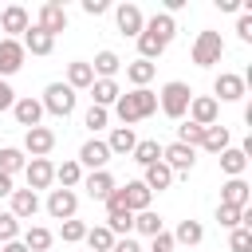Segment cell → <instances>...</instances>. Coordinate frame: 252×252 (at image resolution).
<instances>
[{
  "label": "cell",
  "instance_id": "obj_38",
  "mask_svg": "<svg viewBox=\"0 0 252 252\" xmlns=\"http://www.w3.org/2000/svg\"><path fill=\"white\" fill-rule=\"evenodd\" d=\"M201 138H205V126H197V122H181V126H177V142H181V146H193V150H197Z\"/></svg>",
  "mask_w": 252,
  "mask_h": 252
},
{
  "label": "cell",
  "instance_id": "obj_22",
  "mask_svg": "<svg viewBox=\"0 0 252 252\" xmlns=\"http://www.w3.org/2000/svg\"><path fill=\"white\" fill-rule=\"evenodd\" d=\"M12 114H16V122H20L24 130H32V126H39V118H43V106H39V98L24 94V98H16Z\"/></svg>",
  "mask_w": 252,
  "mask_h": 252
},
{
  "label": "cell",
  "instance_id": "obj_27",
  "mask_svg": "<svg viewBox=\"0 0 252 252\" xmlns=\"http://www.w3.org/2000/svg\"><path fill=\"white\" fill-rule=\"evenodd\" d=\"M146 32H154V35L169 47V43H173V35H177V20H173V16H165V12H154V16L146 20Z\"/></svg>",
  "mask_w": 252,
  "mask_h": 252
},
{
  "label": "cell",
  "instance_id": "obj_41",
  "mask_svg": "<svg viewBox=\"0 0 252 252\" xmlns=\"http://www.w3.org/2000/svg\"><path fill=\"white\" fill-rule=\"evenodd\" d=\"M228 252H252V228H232L228 232Z\"/></svg>",
  "mask_w": 252,
  "mask_h": 252
},
{
  "label": "cell",
  "instance_id": "obj_30",
  "mask_svg": "<svg viewBox=\"0 0 252 252\" xmlns=\"http://www.w3.org/2000/svg\"><path fill=\"white\" fill-rule=\"evenodd\" d=\"M91 71H94V79H114L118 71H122V59L110 51V47H102L98 55H94V63H91Z\"/></svg>",
  "mask_w": 252,
  "mask_h": 252
},
{
  "label": "cell",
  "instance_id": "obj_20",
  "mask_svg": "<svg viewBox=\"0 0 252 252\" xmlns=\"http://www.w3.org/2000/svg\"><path fill=\"white\" fill-rule=\"evenodd\" d=\"M20 43H24V51H28V55H51V51H55V35H47V32H43V28H35V24L20 35Z\"/></svg>",
  "mask_w": 252,
  "mask_h": 252
},
{
  "label": "cell",
  "instance_id": "obj_19",
  "mask_svg": "<svg viewBox=\"0 0 252 252\" xmlns=\"http://www.w3.org/2000/svg\"><path fill=\"white\" fill-rule=\"evenodd\" d=\"M8 201H12L8 213H12L16 220H32V217L39 213V193H32V189H12Z\"/></svg>",
  "mask_w": 252,
  "mask_h": 252
},
{
  "label": "cell",
  "instance_id": "obj_43",
  "mask_svg": "<svg viewBox=\"0 0 252 252\" xmlns=\"http://www.w3.org/2000/svg\"><path fill=\"white\" fill-rule=\"evenodd\" d=\"M106 118H110V114H106L102 106H87V114H83V126L94 134V130H102V126H106Z\"/></svg>",
  "mask_w": 252,
  "mask_h": 252
},
{
  "label": "cell",
  "instance_id": "obj_47",
  "mask_svg": "<svg viewBox=\"0 0 252 252\" xmlns=\"http://www.w3.org/2000/svg\"><path fill=\"white\" fill-rule=\"evenodd\" d=\"M110 252H142V244H138V240H134V236H118V240H114V248H110Z\"/></svg>",
  "mask_w": 252,
  "mask_h": 252
},
{
  "label": "cell",
  "instance_id": "obj_1",
  "mask_svg": "<svg viewBox=\"0 0 252 252\" xmlns=\"http://www.w3.org/2000/svg\"><path fill=\"white\" fill-rule=\"evenodd\" d=\"M114 114H118V122H122V126H130V130H134V122H142V118L158 114V91H150V87H138V91H126V94H118V102H114Z\"/></svg>",
  "mask_w": 252,
  "mask_h": 252
},
{
  "label": "cell",
  "instance_id": "obj_11",
  "mask_svg": "<svg viewBox=\"0 0 252 252\" xmlns=\"http://www.w3.org/2000/svg\"><path fill=\"white\" fill-rule=\"evenodd\" d=\"M24 59H28V51H24V43L20 39H0V79H12L20 67H24Z\"/></svg>",
  "mask_w": 252,
  "mask_h": 252
},
{
  "label": "cell",
  "instance_id": "obj_48",
  "mask_svg": "<svg viewBox=\"0 0 252 252\" xmlns=\"http://www.w3.org/2000/svg\"><path fill=\"white\" fill-rule=\"evenodd\" d=\"M83 12L87 16H102L106 12V0H83Z\"/></svg>",
  "mask_w": 252,
  "mask_h": 252
},
{
  "label": "cell",
  "instance_id": "obj_18",
  "mask_svg": "<svg viewBox=\"0 0 252 252\" xmlns=\"http://www.w3.org/2000/svg\"><path fill=\"white\" fill-rule=\"evenodd\" d=\"M248 201H252V189H248V181H244V177H228V181L220 185V205L248 209Z\"/></svg>",
  "mask_w": 252,
  "mask_h": 252
},
{
  "label": "cell",
  "instance_id": "obj_24",
  "mask_svg": "<svg viewBox=\"0 0 252 252\" xmlns=\"http://www.w3.org/2000/svg\"><path fill=\"white\" fill-rule=\"evenodd\" d=\"M142 185H146L150 193H165V189L173 185V173H169V165H165V161H154V165H146V173H142Z\"/></svg>",
  "mask_w": 252,
  "mask_h": 252
},
{
  "label": "cell",
  "instance_id": "obj_10",
  "mask_svg": "<svg viewBox=\"0 0 252 252\" xmlns=\"http://www.w3.org/2000/svg\"><path fill=\"white\" fill-rule=\"evenodd\" d=\"M83 169H106V161H110V150H106V142L102 138H87L83 146H79V158H75Z\"/></svg>",
  "mask_w": 252,
  "mask_h": 252
},
{
  "label": "cell",
  "instance_id": "obj_26",
  "mask_svg": "<svg viewBox=\"0 0 252 252\" xmlns=\"http://www.w3.org/2000/svg\"><path fill=\"white\" fill-rule=\"evenodd\" d=\"M51 240H55V232H51V228H43V224H32V228H24V232H20V244H24L28 252H47V248H51Z\"/></svg>",
  "mask_w": 252,
  "mask_h": 252
},
{
  "label": "cell",
  "instance_id": "obj_44",
  "mask_svg": "<svg viewBox=\"0 0 252 252\" xmlns=\"http://www.w3.org/2000/svg\"><path fill=\"white\" fill-rule=\"evenodd\" d=\"M177 244H173V232H158V236H150V252H173Z\"/></svg>",
  "mask_w": 252,
  "mask_h": 252
},
{
  "label": "cell",
  "instance_id": "obj_50",
  "mask_svg": "<svg viewBox=\"0 0 252 252\" xmlns=\"http://www.w3.org/2000/svg\"><path fill=\"white\" fill-rule=\"evenodd\" d=\"M12 189H16V185H12V177H8V173H0V197H12Z\"/></svg>",
  "mask_w": 252,
  "mask_h": 252
},
{
  "label": "cell",
  "instance_id": "obj_46",
  "mask_svg": "<svg viewBox=\"0 0 252 252\" xmlns=\"http://www.w3.org/2000/svg\"><path fill=\"white\" fill-rule=\"evenodd\" d=\"M16 106V91H12V83L8 79H0V114L4 110H12Z\"/></svg>",
  "mask_w": 252,
  "mask_h": 252
},
{
  "label": "cell",
  "instance_id": "obj_9",
  "mask_svg": "<svg viewBox=\"0 0 252 252\" xmlns=\"http://www.w3.org/2000/svg\"><path fill=\"white\" fill-rule=\"evenodd\" d=\"M189 122H197V126H217V114H220V102L213 98V94H193L189 98Z\"/></svg>",
  "mask_w": 252,
  "mask_h": 252
},
{
  "label": "cell",
  "instance_id": "obj_31",
  "mask_svg": "<svg viewBox=\"0 0 252 252\" xmlns=\"http://www.w3.org/2000/svg\"><path fill=\"white\" fill-rule=\"evenodd\" d=\"M228 142H232V134H228V126H205V138H201V150H205V154H224V150H228Z\"/></svg>",
  "mask_w": 252,
  "mask_h": 252
},
{
  "label": "cell",
  "instance_id": "obj_5",
  "mask_svg": "<svg viewBox=\"0 0 252 252\" xmlns=\"http://www.w3.org/2000/svg\"><path fill=\"white\" fill-rule=\"evenodd\" d=\"M213 94H217V102H240V98L248 94V83H244V75H236V71H220V75L213 79Z\"/></svg>",
  "mask_w": 252,
  "mask_h": 252
},
{
  "label": "cell",
  "instance_id": "obj_49",
  "mask_svg": "<svg viewBox=\"0 0 252 252\" xmlns=\"http://www.w3.org/2000/svg\"><path fill=\"white\" fill-rule=\"evenodd\" d=\"M217 8H220V12H244L248 4H244V0H217Z\"/></svg>",
  "mask_w": 252,
  "mask_h": 252
},
{
  "label": "cell",
  "instance_id": "obj_16",
  "mask_svg": "<svg viewBox=\"0 0 252 252\" xmlns=\"http://www.w3.org/2000/svg\"><path fill=\"white\" fill-rule=\"evenodd\" d=\"M83 189H87L91 201H106L118 189V181L110 177V169H94V173H83Z\"/></svg>",
  "mask_w": 252,
  "mask_h": 252
},
{
  "label": "cell",
  "instance_id": "obj_7",
  "mask_svg": "<svg viewBox=\"0 0 252 252\" xmlns=\"http://www.w3.org/2000/svg\"><path fill=\"white\" fill-rule=\"evenodd\" d=\"M43 209H47V217H51V220H71V217H75V209H79V193H75V189H51Z\"/></svg>",
  "mask_w": 252,
  "mask_h": 252
},
{
  "label": "cell",
  "instance_id": "obj_40",
  "mask_svg": "<svg viewBox=\"0 0 252 252\" xmlns=\"http://www.w3.org/2000/svg\"><path fill=\"white\" fill-rule=\"evenodd\" d=\"M59 236H63V244H79V240L87 236V224L71 217V220H63V224H59Z\"/></svg>",
  "mask_w": 252,
  "mask_h": 252
},
{
  "label": "cell",
  "instance_id": "obj_39",
  "mask_svg": "<svg viewBox=\"0 0 252 252\" xmlns=\"http://www.w3.org/2000/svg\"><path fill=\"white\" fill-rule=\"evenodd\" d=\"M217 220H220V228H240L244 224V209H232V205H217Z\"/></svg>",
  "mask_w": 252,
  "mask_h": 252
},
{
  "label": "cell",
  "instance_id": "obj_2",
  "mask_svg": "<svg viewBox=\"0 0 252 252\" xmlns=\"http://www.w3.org/2000/svg\"><path fill=\"white\" fill-rule=\"evenodd\" d=\"M189 98H193V87L181 83V79H173V83H165V87L158 91V110H161L165 118H173V122H185Z\"/></svg>",
  "mask_w": 252,
  "mask_h": 252
},
{
  "label": "cell",
  "instance_id": "obj_51",
  "mask_svg": "<svg viewBox=\"0 0 252 252\" xmlns=\"http://www.w3.org/2000/svg\"><path fill=\"white\" fill-rule=\"evenodd\" d=\"M0 252H28L20 240H8V244H0Z\"/></svg>",
  "mask_w": 252,
  "mask_h": 252
},
{
  "label": "cell",
  "instance_id": "obj_32",
  "mask_svg": "<svg viewBox=\"0 0 252 252\" xmlns=\"http://www.w3.org/2000/svg\"><path fill=\"white\" fill-rule=\"evenodd\" d=\"M55 181H59V189H79V185H83V165H79L75 158L59 161V165H55Z\"/></svg>",
  "mask_w": 252,
  "mask_h": 252
},
{
  "label": "cell",
  "instance_id": "obj_6",
  "mask_svg": "<svg viewBox=\"0 0 252 252\" xmlns=\"http://www.w3.org/2000/svg\"><path fill=\"white\" fill-rule=\"evenodd\" d=\"M161 161H165L169 173L177 177V173H189V169L197 165V150H193V146H181V142H169V146H161Z\"/></svg>",
  "mask_w": 252,
  "mask_h": 252
},
{
  "label": "cell",
  "instance_id": "obj_45",
  "mask_svg": "<svg viewBox=\"0 0 252 252\" xmlns=\"http://www.w3.org/2000/svg\"><path fill=\"white\" fill-rule=\"evenodd\" d=\"M236 35H240L244 43H252V8L240 12V20H236Z\"/></svg>",
  "mask_w": 252,
  "mask_h": 252
},
{
  "label": "cell",
  "instance_id": "obj_15",
  "mask_svg": "<svg viewBox=\"0 0 252 252\" xmlns=\"http://www.w3.org/2000/svg\"><path fill=\"white\" fill-rule=\"evenodd\" d=\"M0 28L8 32V39H20V35L32 28V16H28V8H24V4H8V8L0 12Z\"/></svg>",
  "mask_w": 252,
  "mask_h": 252
},
{
  "label": "cell",
  "instance_id": "obj_33",
  "mask_svg": "<svg viewBox=\"0 0 252 252\" xmlns=\"http://www.w3.org/2000/svg\"><path fill=\"white\" fill-rule=\"evenodd\" d=\"M83 240H87V252H110L118 236H114L106 224H94V228H87V236H83Z\"/></svg>",
  "mask_w": 252,
  "mask_h": 252
},
{
  "label": "cell",
  "instance_id": "obj_13",
  "mask_svg": "<svg viewBox=\"0 0 252 252\" xmlns=\"http://www.w3.org/2000/svg\"><path fill=\"white\" fill-rule=\"evenodd\" d=\"M55 150V130H47V126H32V130H24V154H32V158H47Z\"/></svg>",
  "mask_w": 252,
  "mask_h": 252
},
{
  "label": "cell",
  "instance_id": "obj_3",
  "mask_svg": "<svg viewBox=\"0 0 252 252\" xmlns=\"http://www.w3.org/2000/svg\"><path fill=\"white\" fill-rule=\"evenodd\" d=\"M75 102H79V94H75L67 83H47V87H43V98H39L43 114H55V118L75 114Z\"/></svg>",
  "mask_w": 252,
  "mask_h": 252
},
{
  "label": "cell",
  "instance_id": "obj_23",
  "mask_svg": "<svg viewBox=\"0 0 252 252\" xmlns=\"http://www.w3.org/2000/svg\"><path fill=\"white\" fill-rule=\"evenodd\" d=\"M118 94H122V87L114 83V79H94L91 83V106H114L118 102Z\"/></svg>",
  "mask_w": 252,
  "mask_h": 252
},
{
  "label": "cell",
  "instance_id": "obj_36",
  "mask_svg": "<svg viewBox=\"0 0 252 252\" xmlns=\"http://www.w3.org/2000/svg\"><path fill=\"white\" fill-rule=\"evenodd\" d=\"M165 228V220L154 213V209H146V213H134V232H142V236H158Z\"/></svg>",
  "mask_w": 252,
  "mask_h": 252
},
{
  "label": "cell",
  "instance_id": "obj_8",
  "mask_svg": "<svg viewBox=\"0 0 252 252\" xmlns=\"http://www.w3.org/2000/svg\"><path fill=\"white\" fill-rule=\"evenodd\" d=\"M24 177H28V189H32V193L51 189V181H55V165H51V158H28Z\"/></svg>",
  "mask_w": 252,
  "mask_h": 252
},
{
  "label": "cell",
  "instance_id": "obj_14",
  "mask_svg": "<svg viewBox=\"0 0 252 252\" xmlns=\"http://www.w3.org/2000/svg\"><path fill=\"white\" fill-rule=\"evenodd\" d=\"M114 20H118V32H122V35H134V39H138V35H142V28H146L142 8H138V4H130V0L114 8Z\"/></svg>",
  "mask_w": 252,
  "mask_h": 252
},
{
  "label": "cell",
  "instance_id": "obj_28",
  "mask_svg": "<svg viewBox=\"0 0 252 252\" xmlns=\"http://www.w3.org/2000/svg\"><path fill=\"white\" fill-rule=\"evenodd\" d=\"M91 83H94V71H91V63H83V59H75V63H67V87L79 94V91H91Z\"/></svg>",
  "mask_w": 252,
  "mask_h": 252
},
{
  "label": "cell",
  "instance_id": "obj_35",
  "mask_svg": "<svg viewBox=\"0 0 252 252\" xmlns=\"http://www.w3.org/2000/svg\"><path fill=\"white\" fill-rule=\"evenodd\" d=\"M24 165H28V154H24V150H16V146H4V150H0V173L16 177Z\"/></svg>",
  "mask_w": 252,
  "mask_h": 252
},
{
  "label": "cell",
  "instance_id": "obj_42",
  "mask_svg": "<svg viewBox=\"0 0 252 252\" xmlns=\"http://www.w3.org/2000/svg\"><path fill=\"white\" fill-rule=\"evenodd\" d=\"M20 232H24V228H20V220H16V217L4 209V213H0V244H8V240H20Z\"/></svg>",
  "mask_w": 252,
  "mask_h": 252
},
{
  "label": "cell",
  "instance_id": "obj_17",
  "mask_svg": "<svg viewBox=\"0 0 252 252\" xmlns=\"http://www.w3.org/2000/svg\"><path fill=\"white\" fill-rule=\"evenodd\" d=\"M118 197H122V205H126L130 213H146L150 201H154V193H150L142 181H126V185H118Z\"/></svg>",
  "mask_w": 252,
  "mask_h": 252
},
{
  "label": "cell",
  "instance_id": "obj_21",
  "mask_svg": "<svg viewBox=\"0 0 252 252\" xmlns=\"http://www.w3.org/2000/svg\"><path fill=\"white\" fill-rule=\"evenodd\" d=\"M134 146H138V134H134L130 126H114V130H110V138H106L110 158H130V154H134Z\"/></svg>",
  "mask_w": 252,
  "mask_h": 252
},
{
  "label": "cell",
  "instance_id": "obj_34",
  "mask_svg": "<svg viewBox=\"0 0 252 252\" xmlns=\"http://www.w3.org/2000/svg\"><path fill=\"white\" fill-rule=\"evenodd\" d=\"M130 158H134V161H138V165L146 169V165L161 161V142H158V138H142V142L134 146V154H130Z\"/></svg>",
  "mask_w": 252,
  "mask_h": 252
},
{
  "label": "cell",
  "instance_id": "obj_29",
  "mask_svg": "<svg viewBox=\"0 0 252 252\" xmlns=\"http://www.w3.org/2000/svg\"><path fill=\"white\" fill-rule=\"evenodd\" d=\"M154 75H158V63H150V59H130V63H126V79L134 83V91H138V87H150Z\"/></svg>",
  "mask_w": 252,
  "mask_h": 252
},
{
  "label": "cell",
  "instance_id": "obj_4",
  "mask_svg": "<svg viewBox=\"0 0 252 252\" xmlns=\"http://www.w3.org/2000/svg\"><path fill=\"white\" fill-rule=\"evenodd\" d=\"M189 55H193L197 67H213V63H220V55H224V39H220V32H197Z\"/></svg>",
  "mask_w": 252,
  "mask_h": 252
},
{
  "label": "cell",
  "instance_id": "obj_25",
  "mask_svg": "<svg viewBox=\"0 0 252 252\" xmlns=\"http://www.w3.org/2000/svg\"><path fill=\"white\" fill-rule=\"evenodd\" d=\"M220 158V173L224 177H244V169H248V154L240 150V146H228L224 154H217Z\"/></svg>",
  "mask_w": 252,
  "mask_h": 252
},
{
  "label": "cell",
  "instance_id": "obj_12",
  "mask_svg": "<svg viewBox=\"0 0 252 252\" xmlns=\"http://www.w3.org/2000/svg\"><path fill=\"white\" fill-rule=\"evenodd\" d=\"M35 28H43L47 35H59V32H67V8H63L59 0H47V4L39 8V16H35Z\"/></svg>",
  "mask_w": 252,
  "mask_h": 252
},
{
  "label": "cell",
  "instance_id": "obj_37",
  "mask_svg": "<svg viewBox=\"0 0 252 252\" xmlns=\"http://www.w3.org/2000/svg\"><path fill=\"white\" fill-rule=\"evenodd\" d=\"M205 240V228H201V220H181L177 224V232H173V244H201Z\"/></svg>",
  "mask_w": 252,
  "mask_h": 252
}]
</instances>
